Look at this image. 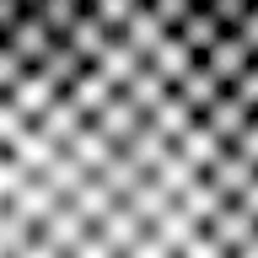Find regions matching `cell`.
Instances as JSON below:
<instances>
[{"instance_id":"cell-1","label":"cell","mask_w":258,"mask_h":258,"mask_svg":"<svg viewBox=\"0 0 258 258\" xmlns=\"http://www.w3.org/2000/svg\"><path fill=\"white\" fill-rule=\"evenodd\" d=\"M0 258H258V140L0 92Z\"/></svg>"}]
</instances>
